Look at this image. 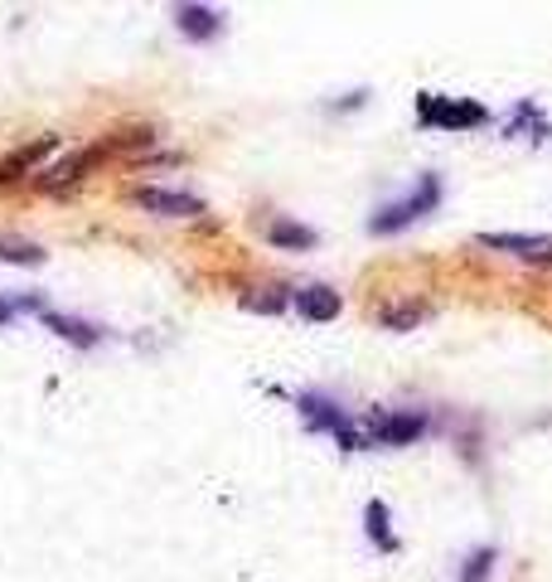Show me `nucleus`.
<instances>
[{"label": "nucleus", "mask_w": 552, "mask_h": 582, "mask_svg": "<svg viewBox=\"0 0 552 582\" xmlns=\"http://www.w3.org/2000/svg\"><path fill=\"white\" fill-rule=\"evenodd\" d=\"M175 25L185 39H213L223 30V15L209 5H175Z\"/></svg>", "instance_id": "nucleus-7"}, {"label": "nucleus", "mask_w": 552, "mask_h": 582, "mask_svg": "<svg viewBox=\"0 0 552 582\" xmlns=\"http://www.w3.org/2000/svg\"><path fill=\"white\" fill-rule=\"evenodd\" d=\"M44 326L59 330L63 340H73V345H97V330L93 326H83V321H73V316H59V311H44Z\"/></svg>", "instance_id": "nucleus-10"}, {"label": "nucleus", "mask_w": 552, "mask_h": 582, "mask_svg": "<svg viewBox=\"0 0 552 582\" xmlns=\"http://www.w3.org/2000/svg\"><path fill=\"white\" fill-rule=\"evenodd\" d=\"M267 243L306 253V248H315V229H306V223H291V219H272V223H267Z\"/></svg>", "instance_id": "nucleus-8"}, {"label": "nucleus", "mask_w": 552, "mask_h": 582, "mask_svg": "<svg viewBox=\"0 0 552 582\" xmlns=\"http://www.w3.org/2000/svg\"><path fill=\"white\" fill-rule=\"evenodd\" d=\"M49 151H54V137H44L39 146H30V151L20 155V161H10V165H5V171H10V181H15V171H25V165H35L39 155H49Z\"/></svg>", "instance_id": "nucleus-14"}, {"label": "nucleus", "mask_w": 552, "mask_h": 582, "mask_svg": "<svg viewBox=\"0 0 552 582\" xmlns=\"http://www.w3.org/2000/svg\"><path fill=\"white\" fill-rule=\"evenodd\" d=\"M368 534H374L383 548H398V539L388 534V505H383V500H374V505H368Z\"/></svg>", "instance_id": "nucleus-13"}, {"label": "nucleus", "mask_w": 552, "mask_h": 582, "mask_svg": "<svg viewBox=\"0 0 552 582\" xmlns=\"http://www.w3.org/2000/svg\"><path fill=\"white\" fill-rule=\"evenodd\" d=\"M20 311H39V301L35 296H0V321L20 316Z\"/></svg>", "instance_id": "nucleus-15"}, {"label": "nucleus", "mask_w": 552, "mask_h": 582, "mask_svg": "<svg viewBox=\"0 0 552 582\" xmlns=\"http://www.w3.org/2000/svg\"><path fill=\"white\" fill-rule=\"evenodd\" d=\"M484 112L480 103H456V97H442V93H422L416 97V121L422 127H442V131H470V127H484Z\"/></svg>", "instance_id": "nucleus-2"}, {"label": "nucleus", "mask_w": 552, "mask_h": 582, "mask_svg": "<svg viewBox=\"0 0 552 582\" xmlns=\"http://www.w3.org/2000/svg\"><path fill=\"white\" fill-rule=\"evenodd\" d=\"M436 205H442V181H436V175H422L408 199H398V205L378 209V214L368 219V233H398V229H408L412 219L432 214Z\"/></svg>", "instance_id": "nucleus-1"}, {"label": "nucleus", "mask_w": 552, "mask_h": 582, "mask_svg": "<svg viewBox=\"0 0 552 582\" xmlns=\"http://www.w3.org/2000/svg\"><path fill=\"white\" fill-rule=\"evenodd\" d=\"M0 263H20V267H39L44 263V248L30 238H5L0 233Z\"/></svg>", "instance_id": "nucleus-9"}, {"label": "nucleus", "mask_w": 552, "mask_h": 582, "mask_svg": "<svg viewBox=\"0 0 552 582\" xmlns=\"http://www.w3.org/2000/svg\"><path fill=\"white\" fill-rule=\"evenodd\" d=\"M291 306H296L306 321H315V326H320V321L340 316V291H330V287H301L296 296H291Z\"/></svg>", "instance_id": "nucleus-6"}, {"label": "nucleus", "mask_w": 552, "mask_h": 582, "mask_svg": "<svg viewBox=\"0 0 552 582\" xmlns=\"http://www.w3.org/2000/svg\"><path fill=\"white\" fill-rule=\"evenodd\" d=\"M378 321L388 330H412V326H422V321H426V306H416V301H412V306H388Z\"/></svg>", "instance_id": "nucleus-11"}, {"label": "nucleus", "mask_w": 552, "mask_h": 582, "mask_svg": "<svg viewBox=\"0 0 552 582\" xmlns=\"http://www.w3.org/2000/svg\"><path fill=\"white\" fill-rule=\"evenodd\" d=\"M137 205L151 214H171V219H199L204 214V199L179 195V189H137Z\"/></svg>", "instance_id": "nucleus-5"}, {"label": "nucleus", "mask_w": 552, "mask_h": 582, "mask_svg": "<svg viewBox=\"0 0 552 582\" xmlns=\"http://www.w3.org/2000/svg\"><path fill=\"white\" fill-rule=\"evenodd\" d=\"M494 573V548H475V554L466 558V568H460L456 582H490Z\"/></svg>", "instance_id": "nucleus-12"}, {"label": "nucleus", "mask_w": 552, "mask_h": 582, "mask_svg": "<svg viewBox=\"0 0 552 582\" xmlns=\"http://www.w3.org/2000/svg\"><path fill=\"white\" fill-rule=\"evenodd\" d=\"M475 243L490 253H509L518 263H552V238L543 233H480Z\"/></svg>", "instance_id": "nucleus-4"}, {"label": "nucleus", "mask_w": 552, "mask_h": 582, "mask_svg": "<svg viewBox=\"0 0 552 582\" xmlns=\"http://www.w3.org/2000/svg\"><path fill=\"white\" fill-rule=\"evenodd\" d=\"M422 432H426V418H422V412H378V418H368L364 442H378V446H408V442H416Z\"/></svg>", "instance_id": "nucleus-3"}]
</instances>
